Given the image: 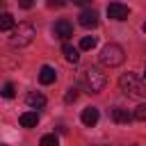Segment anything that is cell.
<instances>
[{
	"mask_svg": "<svg viewBox=\"0 0 146 146\" xmlns=\"http://www.w3.org/2000/svg\"><path fill=\"white\" fill-rule=\"evenodd\" d=\"M80 119H82V123H84V125H89V128H91V125H96V123H98V110H96V107H84Z\"/></svg>",
	"mask_w": 146,
	"mask_h": 146,
	"instance_id": "10",
	"label": "cell"
},
{
	"mask_svg": "<svg viewBox=\"0 0 146 146\" xmlns=\"http://www.w3.org/2000/svg\"><path fill=\"white\" fill-rule=\"evenodd\" d=\"M62 52H64L66 62H71V64H78V62H80V52H78V48H73L71 43H64Z\"/></svg>",
	"mask_w": 146,
	"mask_h": 146,
	"instance_id": "13",
	"label": "cell"
},
{
	"mask_svg": "<svg viewBox=\"0 0 146 146\" xmlns=\"http://www.w3.org/2000/svg\"><path fill=\"white\" fill-rule=\"evenodd\" d=\"M132 146H137V144H132Z\"/></svg>",
	"mask_w": 146,
	"mask_h": 146,
	"instance_id": "25",
	"label": "cell"
},
{
	"mask_svg": "<svg viewBox=\"0 0 146 146\" xmlns=\"http://www.w3.org/2000/svg\"><path fill=\"white\" fill-rule=\"evenodd\" d=\"M39 80H41V84H52V82L57 80V71H55L52 66H41Z\"/></svg>",
	"mask_w": 146,
	"mask_h": 146,
	"instance_id": "9",
	"label": "cell"
},
{
	"mask_svg": "<svg viewBox=\"0 0 146 146\" xmlns=\"http://www.w3.org/2000/svg\"><path fill=\"white\" fill-rule=\"evenodd\" d=\"M48 7H64V0H48Z\"/></svg>",
	"mask_w": 146,
	"mask_h": 146,
	"instance_id": "20",
	"label": "cell"
},
{
	"mask_svg": "<svg viewBox=\"0 0 146 146\" xmlns=\"http://www.w3.org/2000/svg\"><path fill=\"white\" fill-rule=\"evenodd\" d=\"M80 80H82V84H84V89H87L89 94H98V91H103L105 84H107V78H105V73H103L98 66L84 68Z\"/></svg>",
	"mask_w": 146,
	"mask_h": 146,
	"instance_id": "1",
	"label": "cell"
},
{
	"mask_svg": "<svg viewBox=\"0 0 146 146\" xmlns=\"http://www.w3.org/2000/svg\"><path fill=\"white\" fill-rule=\"evenodd\" d=\"M18 5H21L23 9H30V7H32V0H18Z\"/></svg>",
	"mask_w": 146,
	"mask_h": 146,
	"instance_id": "21",
	"label": "cell"
},
{
	"mask_svg": "<svg viewBox=\"0 0 146 146\" xmlns=\"http://www.w3.org/2000/svg\"><path fill=\"white\" fill-rule=\"evenodd\" d=\"M144 32H146V23H144Z\"/></svg>",
	"mask_w": 146,
	"mask_h": 146,
	"instance_id": "24",
	"label": "cell"
},
{
	"mask_svg": "<svg viewBox=\"0 0 146 146\" xmlns=\"http://www.w3.org/2000/svg\"><path fill=\"white\" fill-rule=\"evenodd\" d=\"M119 87H121V91H123L125 96H130V98H141V96H146V84H144V80L137 78L135 73H123V75L119 78Z\"/></svg>",
	"mask_w": 146,
	"mask_h": 146,
	"instance_id": "2",
	"label": "cell"
},
{
	"mask_svg": "<svg viewBox=\"0 0 146 146\" xmlns=\"http://www.w3.org/2000/svg\"><path fill=\"white\" fill-rule=\"evenodd\" d=\"M55 34L59 39H68V36H73V25L68 21H57L55 23Z\"/></svg>",
	"mask_w": 146,
	"mask_h": 146,
	"instance_id": "8",
	"label": "cell"
},
{
	"mask_svg": "<svg viewBox=\"0 0 146 146\" xmlns=\"http://www.w3.org/2000/svg\"><path fill=\"white\" fill-rule=\"evenodd\" d=\"M18 123H21L23 128H34V125L39 123V114H36V112H23V114L18 116Z\"/></svg>",
	"mask_w": 146,
	"mask_h": 146,
	"instance_id": "12",
	"label": "cell"
},
{
	"mask_svg": "<svg viewBox=\"0 0 146 146\" xmlns=\"http://www.w3.org/2000/svg\"><path fill=\"white\" fill-rule=\"evenodd\" d=\"M34 36H36V32H34V27L30 23H18L9 32V43L16 46V48H23V46H30Z\"/></svg>",
	"mask_w": 146,
	"mask_h": 146,
	"instance_id": "3",
	"label": "cell"
},
{
	"mask_svg": "<svg viewBox=\"0 0 146 146\" xmlns=\"http://www.w3.org/2000/svg\"><path fill=\"white\" fill-rule=\"evenodd\" d=\"M123 59H125V50H123L119 43H107V46L100 50V64H103V66L114 68V66H121Z\"/></svg>",
	"mask_w": 146,
	"mask_h": 146,
	"instance_id": "4",
	"label": "cell"
},
{
	"mask_svg": "<svg viewBox=\"0 0 146 146\" xmlns=\"http://www.w3.org/2000/svg\"><path fill=\"white\" fill-rule=\"evenodd\" d=\"M132 114H135V119H137V121H146V103L137 105V110H135Z\"/></svg>",
	"mask_w": 146,
	"mask_h": 146,
	"instance_id": "17",
	"label": "cell"
},
{
	"mask_svg": "<svg viewBox=\"0 0 146 146\" xmlns=\"http://www.w3.org/2000/svg\"><path fill=\"white\" fill-rule=\"evenodd\" d=\"M39 146H59V139H57V135H43Z\"/></svg>",
	"mask_w": 146,
	"mask_h": 146,
	"instance_id": "16",
	"label": "cell"
},
{
	"mask_svg": "<svg viewBox=\"0 0 146 146\" xmlns=\"http://www.w3.org/2000/svg\"><path fill=\"white\" fill-rule=\"evenodd\" d=\"M16 25H14V16L9 14V11H5L2 16H0V30L2 32H11Z\"/></svg>",
	"mask_w": 146,
	"mask_h": 146,
	"instance_id": "14",
	"label": "cell"
},
{
	"mask_svg": "<svg viewBox=\"0 0 146 146\" xmlns=\"http://www.w3.org/2000/svg\"><path fill=\"white\" fill-rule=\"evenodd\" d=\"M25 103H27L32 110H41V107L46 105V96L39 94V91H30V94L25 96Z\"/></svg>",
	"mask_w": 146,
	"mask_h": 146,
	"instance_id": "7",
	"label": "cell"
},
{
	"mask_svg": "<svg viewBox=\"0 0 146 146\" xmlns=\"http://www.w3.org/2000/svg\"><path fill=\"white\" fill-rule=\"evenodd\" d=\"M128 14H130V9H128V5H123V2H110V5H107V16L114 18V21H125Z\"/></svg>",
	"mask_w": 146,
	"mask_h": 146,
	"instance_id": "5",
	"label": "cell"
},
{
	"mask_svg": "<svg viewBox=\"0 0 146 146\" xmlns=\"http://www.w3.org/2000/svg\"><path fill=\"white\" fill-rule=\"evenodd\" d=\"M78 18H80V25H82V27H87V30L98 25V11H94V9H84Z\"/></svg>",
	"mask_w": 146,
	"mask_h": 146,
	"instance_id": "6",
	"label": "cell"
},
{
	"mask_svg": "<svg viewBox=\"0 0 146 146\" xmlns=\"http://www.w3.org/2000/svg\"><path fill=\"white\" fill-rule=\"evenodd\" d=\"M14 94H16V91H14V84L7 82V84L2 87V96H5V98H14Z\"/></svg>",
	"mask_w": 146,
	"mask_h": 146,
	"instance_id": "19",
	"label": "cell"
},
{
	"mask_svg": "<svg viewBox=\"0 0 146 146\" xmlns=\"http://www.w3.org/2000/svg\"><path fill=\"white\" fill-rule=\"evenodd\" d=\"M64 100H66V103H75V100H78V89H73V87H71V89H66Z\"/></svg>",
	"mask_w": 146,
	"mask_h": 146,
	"instance_id": "18",
	"label": "cell"
},
{
	"mask_svg": "<svg viewBox=\"0 0 146 146\" xmlns=\"http://www.w3.org/2000/svg\"><path fill=\"white\" fill-rule=\"evenodd\" d=\"M96 43H98L96 36H82V41H80V50H91V48H96Z\"/></svg>",
	"mask_w": 146,
	"mask_h": 146,
	"instance_id": "15",
	"label": "cell"
},
{
	"mask_svg": "<svg viewBox=\"0 0 146 146\" xmlns=\"http://www.w3.org/2000/svg\"><path fill=\"white\" fill-rule=\"evenodd\" d=\"M112 119H114L116 123H130V121L135 119V114H130L125 107H114V110H112Z\"/></svg>",
	"mask_w": 146,
	"mask_h": 146,
	"instance_id": "11",
	"label": "cell"
},
{
	"mask_svg": "<svg viewBox=\"0 0 146 146\" xmlns=\"http://www.w3.org/2000/svg\"><path fill=\"white\" fill-rule=\"evenodd\" d=\"M91 0H73V5H89Z\"/></svg>",
	"mask_w": 146,
	"mask_h": 146,
	"instance_id": "22",
	"label": "cell"
},
{
	"mask_svg": "<svg viewBox=\"0 0 146 146\" xmlns=\"http://www.w3.org/2000/svg\"><path fill=\"white\" fill-rule=\"evenodd\" d=\"M144 80H146V68H144Z\"/></svg>",
	"mask_w": 146,
	"mask_h": 146,
	"instance_id": "23",
	"label": "cell"
}]
</instances>
